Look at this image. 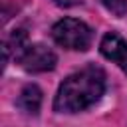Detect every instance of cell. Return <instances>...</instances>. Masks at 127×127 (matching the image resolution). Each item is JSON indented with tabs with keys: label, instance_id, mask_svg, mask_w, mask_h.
<instances>
[{
	"label": "cell",
	"instance_id": "1",
	"mask_svg": "<svg viewBox=\"0 0 127 127\" xmlns=\"http://www.w3.org/2000/svg\"><path fill=\"white\" fill-rule=\"evenodd\" d=\"M105 91V75L99 67L89 65L81 71H75L67 75L54 99V109L60 113H77L93 103L99 101V97Z\"/></svg>",
	"mask_w": 127,
	"mask_h": 127
},
{
	"label": "cell",
	"instance_id": "2",
	"mask_svg": "<svg viewBox=\"0 0 127 127\" xmlns=\"http://www.w3.org/2000/svg\"><path fill=\"white\" fill-rule=\"evenodd\" d=\"M52 38L56 40V44H60L65 50L85 52L91 46L93 32L85 22H81L77 18H64V20L54 24Z\"/></svg>",
	"mask_w": 127,
	"mask_h": 127
},
{
	"label": "cell",
	"instance_id": "3",
	"mask_svg": "<svg viewBox=\"0 0 127 127\" xmlns=\"http://www.w3.org/2000/svg\"><path fill=\"white\" fill-rule=\"evenodd\" d=\"M16 62L20 64L22 69L30 71V73H40V71H50L56 67L58 58L56 54L44 46V44H28L18 56Z\"/></svg>",
	"mask_w": 127,
	"mask_h": 127
},
{
	"label": "cell",
	"instance_id": "4",
	"mask_svg": "<svg viewBox=\"0 0 127 127\" xmlns=\"http://www.w3.org/2000/svg\"><path fill=\"white\" fill-rule=\"evenodd\" d=\"M99 50H101V54L107 60L115 62L127 73V42L119 34H115V32L105 34L103 40H101V44H99Z\"/></svg>",
	"mask_w": 127,
	"mask_h": 127
},
{
	"label": "cell",
	"instance_id": "5",
	"mask_svg": "<svg viewBox=\"0 0 127 127\" xmlns=\"http://www.w3.org/2000/svg\"><path fill=\"white\" fill-rule=\"evenodd\" d=\"M18 105L26 111V113H30V115H36L38 111H40V105H42V91H40V87L38 85H26L22 91H20V95H18Z\"/></svg>",
	"mask_w": 127,
	"mask_h": 127
},
{
	"label": "cell",
	"instance_id": "6",
	"mask_svg": "<svg viewBox=\"0 0 127 127\" xmlns=\"http://www.w3.org/2000/svg\"><path fill=\"white\" fill-rule=\"evenodd\" d=\"M101 4L115 16H127V0H101Z\"/></svg>",
	"mask_w": 127,
	"mask_h": 127
},
{
	"label": "cell",
	"instance_id": "7",
	"mask_svg": "<svg viewBox=\"0 0 127 127\" xmlns=\"http://www.w3.org/2000/svg\"><path fill=\"white\" fill-rule=\"evenodd\" d=\"M58 6H64V8H69V6H75L77 2H81V0H54Z\"/></svg>",
	"mask_w": 127,
	"mask_h": 127
}]
</instances>
